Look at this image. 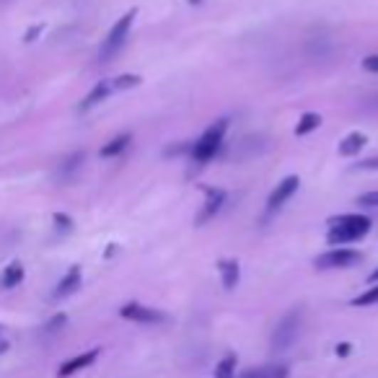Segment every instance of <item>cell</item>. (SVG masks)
I'll return each mask as SVG.
<instances>
[{"instance_id": "6da1fadb", "label": "cell", "mask_w": 378, "mask_h": 378, "mask_svg": "<svg viewBox=\"0 0 378 378\" xmlns=\"http://www.w3.org/2000/svg\"><path fill=\"white\" fill-rule=\"evenodd\" d=\"M329 233H327V241L332 246H345V243H352L357 238H363L368 231H371V218H365V215H355V213H347V215H337V218H329Z\"/></svg>"}, {"instance_id": "7a4b0ae2", "label": "cell", "mask_w": 378, "mask_h": 378, "mask_svg": "<svg viewBox=\"0 0 378 378\" xmlns=\"http://www.w3.org/2000/svg\"><path fill=\"white\" fill-rule=\"evenodd\" d=\"M226 130H229V120H218V122H213L205 132H202L200 140L192 145V161L194 164H207V161L218 153V148L223 145V137H226Z\"/></svg>"}, {"instance_id": "3957f363", "label": "cell", "mask_w": 378, "mask_h": 378, "mask_svg": "<svg viewBox=\"0 0 378 378\" xmlns=\"http://www.w3.org/2000/svg\"><path fill=\"white\" fill-rule=\"evenodd\" d=\"M135 16H137V11L132 8V11H127V14L122 16L120 21L112 26V31L107 34V39H104V44H101V50H99V60H101V63H109V60L115 58L117 52L122 50V44L127 42V34H130V29H132V21H135Z\"/></svg>"}, {"instance_id": "277c9868", "label": "cell", "mask_w": 378, "mask_h": 378, "mask_svg": "<svg viewBox=\"0 0 378 378\" xmlns=\"http://www.w3.org/2000/svg\"><path fill=\"white\" fill-rule=\"evenodd\" d=\"M298 329H300V308H293L290 314H285L278 321L275 335H272V350L283 352V350L290 347L295 342V337H298Z\"/></svg>"}, {"instance_id": "5b68a950", "label": "cell", "mask_w": 378, "mask_h": 378, "mask_svg": "<svg viewBox=\"0 0 378 378\" xmlns=\"http://www.w3.org/2000/svg\"><path fill=\"white\" fill-rule=\"evenodd\" d=\"M120 316L127 321H135V324H164L166 321L164 311L143 306V303H135V300H132V303H125V306L120 308Z\"/></svg>"}, {"instance_id": "8992f818", "label": "cell", "mask_w": 378, "mask_h": 378, "mask_svg": "<svg viewBox=\"0 0 378 378\" xmlns=\"http://www.w3.org/2000/svg\"><path fill=\"white\" fill-rule=\"evenodd\" d=\"M360 251H352V249H332L327 254H321V257L314 259V264L319 270H340V267H352V264L360 262Z\"/></svg>"}, {"instance_id": "52a82bcc", "label": "cell", "mask_w": 378, "mask_h": 378, "mask_svg": "<svg viewBox=\"0 0 378 378\" xmlns=\"http://www.w3.org/2000/svg\"><path fill=\"white\" fill-rule=\"evenodd\" d=\"M300 179L298 177H285L283 182H280L275 189H272L270 200H267V213H275V210H280V207L285 205L288 200H290L293 194H295V189H298Z\"/></svg>"}, {"instance_id": "ba28073f", "label": "cell", "mask_w": 378, "mask_h": 378, "mask_svg": "<svg viewBox=\"0 0 378 378\" xmlns=\"http://www.w3.org/2000/svg\"><path fill=\"white\" fill-rule=\"evenodd\" d=\"M99 355H101V350H99V347H93V350H88V352H83V355H75V357H70V360H65V363L60 365L58 376H60V378L75 376L78 371H83V368H88V365L96 363V357H99Z\"/></svg>"}, {"instance_id": "9c48e42d", "label": "cell", "mask_w": 378, "mask_h": 378, "mask_svg": "<svg viewBox=\"0 0 378 378\" xmlns=\"http://www.w3.org/2000/svg\"><path fill=\"white\" fill-rule=\"evenodd\" d=\"M223 202H226V192L223 189H207V200H205V207H202V213L197 215V223H207L210 218H215V213L221 210Z\"/></svg>"}, {"instance_id": "30bf717a", "label": "cell", "mask_w": 378, "mask_h": 378, "mask_svg": "<svg viewBox=\"0 0 378 378\" xmlns=\"http://www.w3.org/2000/svg\"><path fill=\"white\" fill-rule=\"evenodd\" d=\"M238 378H288V365L267 363V365H259V368H249V371H243Z\"/></svg>"}, {"instance_id": "8fae6325", "label": "cell", "mask_w": 378, "mask_h": 378, "mask_svg": "<svg viewBox=\"0 0 378 378\" xmlns=\"http://www.w3.org/2000/svg\"><path fill=\"white\" fill-rule=\"evenodd\" d=\"M80 288V267H70L68 270V275H65L63 280L58 283V288H55V298H68V295H73V293Z\"/></svg>"}, {"instance_id": "7c38bea8", "label": "cell", "mask_w": 378, "mask_h": 378, "mask_svg": "<svg viewBox=\"0 0 378 378\" xmlns=\"http://www.w3.org/2000/svg\"><path fill=\"white\" fill-rule=\"evenodd\" d=\"M218 270H221L223 288H226V290H233V288L238 285V278H241L238 262H236V259H223V262L218 264Z\"/></svg>"}, {"instance_id": "4fadbf2b", "label": "cell", "mask_w": 378, "mask_h": 378, "mask_svg": "<svg viewBox=\"0 0 378 378\" xmlns=\"http://www.w3.org/2000/svg\"><path fill=\"white\" fill-rule=\"evenodd\" d=\"M109 93H115V88H112V80H101V83H96V86L91 88V93H88L86 99H83V104H80V112H86V109L96 107L99 101L107 99Z\"/></svg>"}, {"instance_id": "5bb4252c", "label": "cell", "mask_w": 378, "mask_h": 378, "mask_svg": "<svg viewBox=\"0 0 378 378\" xmlns=\"http://www.w3.org/2000/svg\"><path fill=\"white\" fill-rule=\"evenodd\" d=\"M365 143H368V137H365L363 132H350L342 143H340V148H337V150H340V156L350 158V156H357Z\"/></svg>"}, {"instance_id": "9a60e30c", "label": "cell", "mask_w": 378, "mask_h": 378, "mask_svg": "<svg viewBox=\"0 0 378 378\" xmlns=\"http://www.w3.org/2000/svg\"><path fill=\"white\" fill-rule=\"evenodd\" d=\"M23 280V264L21 262H14L8 264L6 270H3V278H0V285L6 288V290H11V288H19Z\"/></svg>"}, {"instance_id": "2e32d148", "label": "cell", "mask_w": 378, "mask_h": 378, "mask_svg": "<svg viewBox=\"0 0 378 378\" xmlns=\"http://www.w3.org/2000/svg\"><path fill=\"white\" fill-rule=\"evenodd\" d=\"M213 378H236V355L233 352H229V355H223V360H218Z\"/></svg>"}, {"instance_id": "e0dca14e", "label": "cell", "mask_w": 378, "mask_h": 378, "mask_svg": "<svg viewBox=\"0 0 378 378\" xmlns=\"http://www.w3.org/2000/svg\"><path fill=\"white\" fill-rule=\"evenodd\" d=\"M130 143H132V135H127V132H125V135L115 137V140H109V143L104 145V148H101V156H104V158H109V156H120L122 150L127 148Z\"/></svg>"}, {"instance_id": "ac0fdd59", "label": "cell", "mask_w": 378, "mask_h": 378, "mask_svg": "<svg viewBox=\"0 0 378 378\" xmlns=\"http://www.w3.org/2000/svg\"><path fill=\"white\" fill-rule=\"evenodd\" d=\"M319 125H321V117L314 115V112H306V115L300 117L298 125H295V135H308V132H314Z\"/></svg>"}, {"instance_id": "d6986e66", "label": "cell", "mask_w": 378, "mask_h": 378, "mask_svg": "<svg viewBox=\"0 0 378 378\" xmlns=\"http://www.w3.org/2000/svg\"><path fill=\"white\" fill-rule=\"evenodd\" d=\"M140 86V75H120V78H112V88L115 91H127V88Z\"/></svg>"}, {"instance_id": "ffe728a7", "label": "cell", "mask_w": 378, "mask_h": 378, "mask_svg": "<svg viewBox=\"0 0 378 378\" xmlns=\"http://www.w3.org/2000/svg\"><path fill=\"white\" fill-rule=\"evenodd\" d=\"M373 303H378V285L368 288L363 295H357V298L352 300V306H373Z\"/></svg>"}, {"instance_id": "44dd1931", "label": "cell", "mask_w": 378, "mask_h": 378, "mask_svg": "<svg viewBox=\"0 0 378 378\" xmlns=\"http://www.w3.org/2000/svg\"><path fill=\"white\" fill-rule=\"evenodd\" d=\"M357 205H365V207H378V192H365L357 197Z\"/></svg>"}, {"instance_id": "7402d4cb", "label": "cell", "mask_w": 378, "mask_h": 378, "mask_svg": "<svg viewBox=\"0 0 378 378\" xmlns=\"http://www.w3.org/2000/svg\"><path fill=\"white\" fill-rule=\"evenodd\" d=\"M363 68L368 73H378V55H368V58L363 60Z\"/></svg>"}, {"instance_id": "603a6c76", "label": "cell", "mask_w": 378, "mask_h": 378, "mask_svg": "<svg viewBox=\"0 0 378 378\" xmlns=\"http://www.w3.org/2000/svg\"><path fill=\"white\" fill-rule=\"evenodd\" d=\"M65 319H68V316H65V314H58V316H55V319L50 321V324H47V329H50V332H55V329H58V327H63Z\"/></svg>"}, {"instance_id": "cb8c5ba5", "label": "cell", "mask_w": 378, "mask_h": 378, "mask_svg": "<svg viewBox=\"0 0 378 378\" xmlns=\"http://www.w3.org/2000/svg\"><path fill=\"white\" fill-rule=\"evenodd\" d=\"M55 223H58L60 229H70L73 226V221L70 218H65V215H55Z\"/></svg>"}, {"instance_id": "d4e9b609", "label": "cell", "mask_w": 378, "mask_h": 378, "mask_svg": "<svg viewBox=\"0 0 378 378\" xmlns=\"http://www.w3.org/2000/svg\"><path fill=\"white\" fill-rule=\"evenodd\" d=\"M347 352H350V345H337V355H347Z\"/></svg>"}, {"instance_id": "484cf974", "label": "cell", "mask_w": 378, "mask_h": 378, "mask_svg": "<svg viewBox=\"0 0 378 378\" xmlns=\"http://www.w3.org/2000/svg\"><path fill=\"white\" fill-rule=\"evenodd\" d=\"M6 350H8V342H6V340H0V355H3Z\"/></svg>"}, {"instance_id": "4316f807", "label": "cell", "mask_w": 378, "mask_h": 378, "mask_svg": "<svg viewBox=\"0 0 378 378\" xmlns=\"http://www.w3.org/2000/svg\"><path fill=\"white\" fill-rule=\"evenodd\" d=\"M371 280H378V270H376V272H373V275H371Z\"/></svg>"}, {"instance_id": "83f0119b", "label": "cell", "mask_w": 378, "mask_h": 378, "mask_svg": "<svg viewBox=\"0 0 378 378\" xmlns=\"http://www.w3.org/2000/svg\"><path fill=\"white\" fill-rule=\"evenodd\" d=\"M0 3H8V0H0Z\"/></svg>"}]
</instances>
